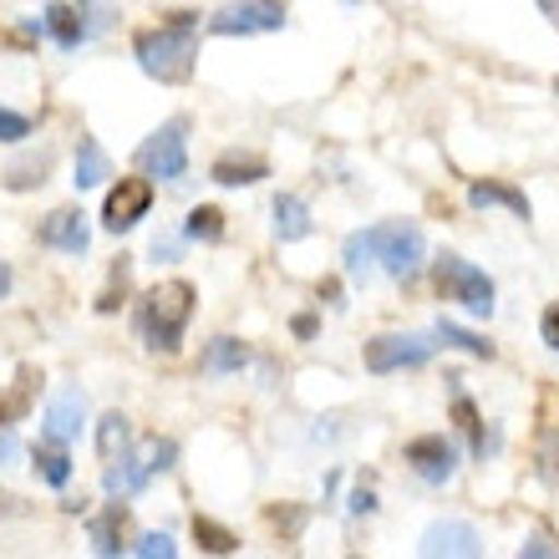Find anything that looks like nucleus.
Masks as SVG:
<instances>
[{"instance_id": "obj_22", "label": "nucleus", "mask_w": 559, "mask_h": 559, "mask_svg": "<svg viewBox=\"0 0 559 559\" xmlns=\"http://www.w3.org/2000/svg\"><path fill=\"white\" fill-rule=\"evenodd\" d=\"M46 174H51V153H36V158H21L5 168V189L11 193H31V189H41Z\"/></svg>"}, {"instance_id": "obj_9", "label": "nucleus", "mask_w": 559, "mask_h": 559, "mask_svg": "<svg viewBox=\"0 0 559 559\" xmlns=\"http://www.w3.org/2000/svg\"><path fill=\"white\" fill-rule=\"evenodd\" d=\"M402 457H407V468L432 488H442L457 473V448L442 438V432H423V438H413L407 448H402Z\"/></svg>"}, {"instance_id": "obj_37", "label": "nucleus", "mask_w": 559, "mask_h": 559, "mask_svg": "<svg viewBox=\"0 0 559 559\" xmlns=\"http://www.w3.org/2000/svg\"><path fill=\"white\" fill-rule=\"evenodd\" d=\"M290 331H295V336H300V341H310V336H316V316H295V321H290Z\"/></svg>"}, {"instance_id": "obj_35", "label": "nucleus", "mask_w": 559, "mask_h": 559, "mask_svg": "<svg viewBox=\"0 0 559 559\" xmlns=\"http://www.w3.org/2000/svg\"><path fill=\"white\" fill-rule=\"evenodd\" d=\"M519 555H530V559H539V555H559V549H555V545H549L545 534H530V545L519 549Z\"/></svg>"}, {"instance_id": "obj_21", "label": "nucleus", "mask_w": 559, "mask_h": 559, "mask_svg": "<svg viewBox=\"0 0 559 559\" xmlns=\"http://www.w3.org/2000/svg\"><path fill=\"white\" fill-rule=\"evenodd\" d=\"M31 463H36V473H41L51 488L72 484V457H67V448H61V442H41V448L31 453Z\"/></svg>"}, {"instance_id": "obj_12", "label": "nucleus", "mask_w": 559, "mask_h": 559, "mask_svg": "<svg viewBox=\"0 0 559 559\" xmlns=\"http://www.w3.org/2000/svg\"><path fill=\"white\" fill-rule=\"evenodd\" d=\"M417 555H427V559H438V555L478 559V555H484V539H478V530H473V524H432V530L423 534Z\"/></svg>"}, {"instance_id": "obj_24", "label": "nucleus", "mask_w": 559, "mask_h": 559, "mask_svg": "<svg viewBox=\"0 0 559 559\" xmlns=\"http://www.w3.org/2000/svg\"><path fill=\"white\" fill-rule=\"evenodd\" d=\"M193 539H199V549H209V555H235L239 549V534L224 530L219 519H209V514H193Z\"/></svg>"}, {"instance_id": "obj_1", "label": "nucleus", "mask_w": 559, "mask_h": 559, "mask_svg": "<svg viewBox=\"0 0 559 559\" xmlns=\"http://www.w3.org/2000/svg\"><path fill=\"white\" fill-rule=\"evenodd\" d=\"M427 254V239L417 224H371L361 235H346L341 245V260H346V275H367L371 265H382L392 280H413L417 265Z\"/></svg>"}, {"instance_id": "obj_4", "label": "nucleus", "mask_w": 559, "mask_h": 559, "mask_svg": "<svg viewBox=\"0 0 559 559\" xmlns=\"http://www.w3.org/2000/svg\"><path fill=\"white\" fill-rule=\"evenodd\" d=\"M432 285H438L442 300L463 306L468 316H484L488 321V316L499 310V290H493V280L473 265V260H463V254H453V250L438 254V265H432Z\"/></svg>"}, {"instance_id": "obj_8", "label": "nucleus", "mask_w": 559, "mask_h": 559, "mask_svg": "<svg viewBox=\"0 0 559 559\" xmlns=\"http://www.w3.org/2000/svg\"><path fill=\"white\" fill-rule=\"evenodd\" d=\"M147 209H153V178H118L103 199V229L107 235H128L147 219Z\"/></svg>"}, {"instance_id": "obj_17", "label": "nucleus", "mask_w": 559, "mask_h": 559, "mask_svg": "<svg viewBox=\"0 0 559 559\" xmlns=\"http://www.w3.org/2000/svg\"><path fill=\"white\" fill-rule=\"evenodd\" d=\"M275 235H280V245H295V239L310 235V204H306V199L280 193V199H275Z\"/></svg>"}, {"instance_id": "obj_20", "label": "nucleus", "mask_w": 559, "mask_h": 559, "mask_svg": "<svg viewBox=\"0 0 559 559\" xmlns=\"http://www.w3.org/2000/svg\"><path fill=\"white\" fill-rule=\"evenodd\" d=\"M453 423L468 432L473 457H478V463H484V453H493V448H499V438H493V432L484 438V417H478V407H473L468 397H453Z\"/></svg>"}, {"instance_id": "obj_23", "label": "nucleus", "mask_w": 559, "mask_h": 559, "mask_svg": "<svg viewBox=\"0 0 559 559\" xmlns=\"http://www.w3.org/2000/svg\"><path fill=\"white\" fill-rule=\"evenodd\" d=\"M183 239H199V245H219V239H224V209H214V204L189 209V219H183Z\"/></svg>"}, {"instance_id": "obj_13", "label": "nucleus", "mask_w": 559, "mask_h": 559, "mask_svg": "<svg viewBox=\"0 0 559 559\" xmlns=\"http://www.w3.org/2000/svg\"><path fill=\"white\" fill-rule=\"evenodd\" d=\"M468 204L473 209H509L514 219H530L534 214L530 199H524V189L503 183V178H478V183H468Z\"/></svg>"}, {"instance_id": "obj_2", "label": "nucleus", "mask_w": 559, "mask_h": 559, "mask_svg": "<svg viewBox=\"0 0 559 559\" xmlns=\"http://www.w3.org/2000/svg\"><path fill=\"white\" fill-rule=\"evenodd\" d=\"M133 57L153 82L183 87L193 76V67H199V15L178 11L174 21H163V26H143L133 36Z\"/></svg>"}, {"instance_id": "obj_29", "label": "nucleus", "mask_w": 559, "mask_h": 559, "mask_svg": "<svg viewBox=\"0 0 559 559\" xmlns=\"http://www.w3.org/2000/svg\"><path fill=\"white\" fill-rule=\"evenodd\" d=\"M31 128H36V122H31L26 112H15V107H0V143H26Z\"/></svg>"}, {"instance_id": "obj_7", "label": "nucleus", "mask_w": 559, "mask_h": 559, "mask_svg": "<svg viewBox=\"0 0 559 559\" xmlns=\"http://www.w3.org/2000/svg\"><path fill=\"white\" fill-rule=\"evenodd\" d=\"M432 346H438V336H417V331L377 336V341H367V371L371 377H392V371L427 367V361H432Z\"/></svg>"}, {"instance_id": "obj_27", "label": "nucleus", "mask_w": 559, "mask_h": 559, "mask_svg": "<svg viewBox=\"0 0 559 559\" xmlns=\"http://www.w3.org/2000/svg\"><path fill=\"white\" fill-rule=\"evenodd\" d=\"M92 555H122V509L112 503L103 519H92Z\"/></svg>"}, {"instance_id": "obj_18", "label": "nucleus", "mask_w": 559, "mask_h": 559, "mask_svg": "<svg viewBox=\"0 0 559 559\" xmlns=\"http://www.w3.org/2000/svg\"><path fill=\"white\" fill-rule=\"evenodd\" d=\"M250 361V346L235 336H214L209 341V352H204V371H214V377H229V371H239Z\"/></svg>"}, {"instance_id": "obj_5", "label": "nucleus", "mask_w": 559, "mask_h": 559, "mask_svg": "<svg viewBox=\"0 0 559 559\" xmlns=\"http://www.w3.org/2000/svg\"><path fill=\"white\" fill-rule=\"evenodd\" d=\"M138 168L147 178H163V183H178L189 174V122L183 118H168L153 138L138 143Z\"/></svg>"}, {"instance_id": "obj_16", "label": "nucleus", "mask_w": 559, "mask_h": 559, "mask_svg": "<svg viewBox=\"0 0 559 559\" xmlns=\"http://www.w3.org/2000/svg\"><path fill=\"white\" fill-rule=\"evenodd\" d=\"M107 178H112V163H107V153L97 147V138H76L72 183H76V189H103Z\"/></svg>"}, {"instance_id": "obj_31", "label": "nucleus", "mask_w": 559, "mask_h": 559, "mask_svg": "<svg viewBox=\"0 0 559 559\" xmlns=\"http://www.w3.org/2000/svg\"><path fill=\"white\" fill-rule=\"evenodd\" d=\"M133 555H138V559H174L178 545L168 539V534H143V539L133 545Z\"/></svg>"}, {"instance_id": "obj_25", "label": "nucleus", "mask_w": 559, "mask_h": 559, "mask_svg": "<svg viewBox=\"0 0 559 559\" xmlns=\"http://www.w3.org/2000/svg\"><path fill=\"white\" fill-rule=\"evenodd\" d=\"M438 341H442V346H457V352L478 356V361H493V356H499V346H493V341H484L478 331H463V325H453V321L438 325Z\"/></svg>"}, {"instance_id": "obj_6", "label": "nucleus", "mask_w": 559, "mask_h": 559, "mask_svg": "<svg viewBox=\"0 0 559 559\" xmlns=\"http://www.w3.org/2000/svg\"><path fill=\"white\" fill-rule=\"evenodd\" d=\"M285 0H235L224 11L209 15V31L214 36H270V31H285Z\"/></svg>"}, {"instance_id": "obj_11", "label": "nucleus", "mask_w": 559, "mask_h": 559, "mask_svg": "<svg viewBox=\"0 0 559 559\" xmlns=\"http://www.w3.org/2000/svg\"><path fill=\"white\" fill-rule=\"evenodd\" d=\"M41 245L46 250H61V254H87L92 245V224L82 209H51L41 219Z\"/></svg>"}, {"instance_id": "obj_39", "label": "nucleus", "mask_w": 559, "mask_h": 559, "mask_svg": "<svg viewBox=\"0 0 559 559\" xmlns=\"http://www.w3.org/2000/svg\"><path fill=\"white\" fill-rule=\"evenodd\" d=\"M534 5H539L545 15H555V21H559V0H534Z\"/></svg>"}, {"instance_id": "obj_3", "label": "nucleus", "mask_w": 559, "mask_h": 559, "mask_svg": "<svg viewBox=\"0 0 559 559\" xmlns=\"http://www.w3.org/2000/svg\"><path fill=\"white\" fill-rule=\"evenodd\" d=\"M193 306H199V290H193L189 280L153 285L143 295V306H138V336H143L147 352H163V356L183 352V331L193 321Z\"/></svg>"}, {"instance_id": "obj_15", "label": "nucleus", "mask_w": 559, "mask_h": 559, "mask_svg": "<svg viewBox=\"0 0 559 559\" xmlns=\"http://www.w3.org/2000/svg\"><path fill=\"white\" fill-rule=\"evenodd\" d=\"M46 31L57 36L61 51H76V46L92 36L87 11H82V5H46Z\"/></svg>"}, {"instance_id": "obj_33", "label": "nucleus", "mask_w": 559, "mask_h": 559, "mask_svg": "<svg viewBox=\"0 0 559 559\" xmlns=\"http://www.w3.org/2000/svg\"><path fill=\"white\" fill-rule=\"evenodd\" d=\"M539 341H545L549 352H559V300L545 310V316H539Z\"/></svg>"}, {"instance_id": "obj_28", "label": "nucleus", "mask_w": 559, "mask_h": 559, "mask_svg": "<svg viewBox=\"0 0 559 559\" xmlns=\"http://www.w3.org/2000/svg\"><path fill=\"white\" fill-rule=\"evenodd\" d=\"M128 438H133V427H128V417L122 413H107L103 423H97V453L112 463L118 453H128Z\"/></svg>"}, {"instance_id": "obj_10", "label": "nucleus", "mask_w": 559, "mask_h": 559, "mask_svg": "<svg viewBox=\"0 0 559 559\" xmlns=\"http://www.w3.org/2000/svg\"><path fill=\"white\" fill-rule=\"evenodd\" d=\"M82 423H87V397H82L76 386H61L57 397L46 402L41 438L46 442H61V448H72V442L82 438Z\"/></svg>"}, {"instance_id": "obj_19", "label": "nucleus", "mask_w": 559, "mask_h": 559, "mask_svg": "<svg viewBox=\"0 0 559 559\" xmlns=\"http://www.w3.org/2000/svg\"><path fill=\"white\" fill-rule=\"evenodd\" d=\"M36 386H41V371L21 367V377H15V392H0V423H5V427L21 423V417H26V407H31V397H36Z\"/></svg>"}, {"instance_id": "obj_30", "label": "nucleus", "mask_w": 559, "mask_h": 559, "mask_svg": "<svg viewBox=\"0 0 559 559\" xmlns=\"http://www.w3.org/2000/svg\"><path fill=\"white\" fill-rule=\"evenodd\" d=\"M174 457H178V442L174 438H158L153 448H147V463H143L147 478H153V473H168V468H174Z\"/></svg>"}, {"instance_id": "obj_38", "label": "nucleus", "mask_w": 559, "mask_h": 559, "mask_svg": "<svg viewBox=\"0 0 559 559\" xmlns=\"http://www.w3.org/2000/svg\"><path fill=\"white\" fill-rule=\"evenodd\" d=\"M5 295H11V265L0 260V300H5Z\"/></svg>"}, {"instance_id": "obj_26", "label": "nucleus", "mask_w": 559, "mask_h": 559, "mask_svg": "<svg viewBox=\"0 0 559 559\" xmlns=\"http://www.w3.org/2000/svg\"><path fill=\"white\" fill-rule=\"evenodd\" d=\"M128 285H133V260H128V254H118V265H112L103 295H97V316H112V310L128 300Z\"/></svg>"}, {"instance_id": "obj_36", "label": "nucleus", "mask_w": 559, "mask_h": 559, "mask_svg": "<svg viewBox=\"0 0 559 559\" xmlns=\"http://www.w3.org/2000/svg\"><path fill=\"white\" fill-rule=\"evenodd\" d=\"M15 457H21V442L11 432H0V463H15Z\"/></svg>"}, {"instance_id": "obj_14", "label": "nucleus", "mask_w": 559, "mask_h": 559, "mask_svg": "<svg viewBox=\"0 0 559 559\" xmlns=\"http://www.w3.org/2000/svg\"><path fill=\"white\" fill-rule=\"evenodd\" d=\"M209 178H214V183H224V189H250V183L270 178V163L260 158V153H224V158H214Z\"/></svg>"}, {"instance_id": "obj_32", "label": "nucleus", "mask_w": 559, "mask_h": 559, "mask_svg": "<svg viewBox=\"0 0 559 559\" xmlns=\"http://www.w3.org/2000/svg\"><path fill=\"white\" fill-rule=\"evenodd\" d=\"M270 524H275V530H285L295 539V534H300V524H306V509H270Z\"/></svg>"}, {"instance_id": "obj_34", "label": "nucleus", "mask_w": 559, "mask_h": 559, "mask_svg": "<svg viewBox=\"0 0 559 559\" xmlns=\"http://www.w3.org/2000/svg\"><path fill=\"white\" fill-rule=\"evenodd\" d=\"M352 514H377V493L371 488H356L352 493Z\"/></svg>"}]
</instances>
